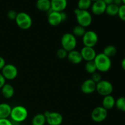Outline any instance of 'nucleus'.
Masks as SVG:
<instances>
[{"mask_svg":"<svg viewBox=\"0 0 125 125\" xmlns=\"http://www.w3.org/2000/svg\"><path fill=\"white\" fill-rule=\"evenodd\" d=\"M50 1L51 9L56 12H63L68 5L67 0H50Z\"/></svg>","mask_w":125,"mask_h":125,"instance_id":"15","label":"nucleus"},{"mask_svg":"<svg viewBox=\"0 0 125 125\" xmlns=\"http://www.w3.org/2000/svg\"><path fill=\"white\" fill-rule=\"evenodd\" d=\"M85 70L89 74H93L95 72H97L96 65L94 61H88L85 64Z\"/></svg>","mask_w":125,"mask_h":125,"instance_id":"25","label":"nucleus"},{"mask_svg":"<svg viewBox=\"0 0 125 125\" xmlns=\"http://www.w3.org/2000/svg\"><path fill=\"white\" fill-rule=\"evenodd\" d=\"M117 15L121 20L125 21V4H122L119 6Z\"/></svg>","mask_w":125,"mask_h":125,"instance_id":"29","label":"nucleus"},{"mask_svg":"<svg viewBox=\"0 0 125 125\" xmlns=\"http://www.w3.org/2000/svg\"><path fill=\"white\" fill-rule=\"evenodd\" d=\"M0 125H13L8 118H0Z\"/></svg>","mask_w":125,"mask_h":125,"instance_id":"32","label":"nucleus"},{"mask_svg":"<svg viewBox=\"0 0 125 125\" xmlns=\"http://www.w3.org/2000/svg\"><path fill=\"white\" fill-rule=\"evenodd\" d=\"M113 4L118 6H120L121 5H122L123 2H122V0H113Z\"/></svg>","mask_w":125,"mask_h":125,"instance_id":"35","label":"nucleus"},{"mask_svg":"<svg viewBox=\"0 0 125 125\" xmlns=\"http://www.w3.org/2000/svg\"><path fill=\"white\" fill-rule=\"evenodd\" d=\"M95 65H96L97 71L100 72L105 73L109 70L112 67V61L110 57L100 52L96 54L94 59Z\"/></svg>","mask_w":125,"mask_h":125,"instance_id":"1","label":"nucleus"},{"mask_svg":"<svg viewBox=\"0 0 125 125\" xmlns=\"http://www.w3.org/2000/svg\"><path fill=\"white\" fill-rule=\"evenodd\" d=\"M74 14L76 15V21L78 25H80L84 28H87L92 22V17L88 10H80L76 8L74 10Z\"/></svg>","mask_w":125,"mask_h":125,"instance_id":"2","label":"nucleus"},{"mask_svg":"<svg viewBox=\"0 0 125 125\" xmlns=\"http://www.w3.org/2000/svg\"><path fill=\"white\" fill-rule=\"evenodd\" d=\"M92 2H94V1H103V0H91Z\"/></svg>","mask_w":125,"mask_h":125,"instance_id":"38","label":"nucleus"},{"mask_svg":"<svg viewBox=\"0 0 125 125\" xmlns=\"http://www.w3.org/2000/svg\"><path fill=\"white\" fill-rule=\"evenodd\" d=\"M10 118L12 120L17 123H21L26 120L28 117V111L23 106H16L12 108Z\"/></svg>","mask_w":125,"mask_h":125,"instance_id":"3","label":"nucleus"},{"mask_svg":"<svg viewBox=\"0 0 125 125\" xmlns=\"http://www.w3.org/2000/svg\"><path fill=\"white\" fill-rule=\"evenodd\" d=\"M117 48L115 46L113 45H108L104 48L103 53L111 58V57H113L117 54Z\"/></svg>","mask_w":125,"mask_h":125,"instance_id":"24","label":"nucleus"},{"mask_svg":"<svg viewBox=\"0 0 125 125\" xmlns=\"http://www.w3.org/2000/svg\"><path fill=\"white\" fill-rule=\"evenodd\" d=\"M107 5L103 1H94L91 6L92 12L96 15H100L105 13Z\"/></svg>","mask_w":125,"mask_h":125,"instance_id":"13","label":"nucleus"},{"mask_svg":"<svg viewBox=\"0 0 125 125\" xmlns=\"http://www.w3.org/2000/svg\"><path fill=\"white\" fill-rule=\"evenodd\" d=\"M32 125H45L46 123V117L43 114H36L32 119Z\"/></svg>","mask_w":125,"mask_h":125,"instance_id":"21","label":"nucleus"},{"mask_svg":"<svg viewBox=\"0 0 125 125\" xmlns=\"http://www.w3.org/2000/svg\"><path fill=\"white\" fill-rule=\"evenodd\" d=\"M5 84H6V79L4 78L2 74L0 73V89H1Z\"/></svg>","mask_w":125,"mask_h":125,"instance_id":"33","label":"nucleus"},{"mask_svg":"<svg viewBox=\"0 0 125 125\" xmlns=\"http://www.w3.org/2000/svg\"><path fill=\"white\" fill-rule=\"evenodd\" d=\"M61 45L62 48L68 52L75 50L77 46L76 37L72 33H65L61 38Z\"/></svg>","mask_w":125,"mask_h":125,"instance_id":"5","label":"nucleus"},{"mask_svg":"<svg viewBox=\"0 0 125 125\" xmlns=\"http://www.w3.org/2000/svg\"><path fill=\"white\" fill-rule=\"evenodd\" d=\"M17 13H18L14 10H10L7 12V16L9 19H10V20H15L16 17L17 16Z\"/></svg>","mask_w":125,"mask_h":125,"instance_id":"31","label":"nucleus"},{"mask_svg":"<svg viewBox=\"0 0 125 125\" xmlns=\"http://www.w3.org/2000/svg\"><path fill=\"white\" fill-rule=\"evenodd\" d=\"M67 58H68V61L73 64H79L80 63H81L83 60L80 51H78L75 50H73L68 52Z\"/></svg>","mask_w":125,"mask_h":125,"instance_id":"16","label":"nucleus"},{"mask_svg":"<svg viewBox=\"0 0 125 125\" xmlns=\"http://www.w3.org/2000/svg\"><path fill=\"white\" fill-rule=\"evenodd\" d=\"M6 64V61H5L4 59L1 57V56H0V70H1L4 68Z\"/></svg>","mask_w":125,"mask_h":125,"instance_id":"34","label":"nucleus"},{"mask_svg":"<svg viewBox=\"0 0 125 125\" xmlns=\"http://www.w3.org/2000/svg\"><path fill=\"white\" fill-rule=\"evenodd\" d=\"M90 79L93 81L95 83L97 84L98 83L101 81V75L99 72H96L95 73H94L93 74H92L91 76V78Z\"/></svg>","mask_w":125,"mask_h":125,"instance_id":"30","label":"nucleus"},{"mask_svg":"<svg viewBox=\"0 0 125 125\" xmlns=\"http://www.w3.org/2000/svg\"><path fill=\"white\" fill-rule=\"evenodd\" d=\"M12 107L7 103L0 104V118H8L10 115Z\"/></svg>","mask_w":125,"mask_h":125,"instance_id":"20","label":"nucleus"},{"mask_svg":"<svg viewBox=\"0 0 125 125\" xmlns=\"http://www.w3.org/2000/svg\"><path fill=\"white\" fill-rule=\"evenodd\" d=\"M80 52L81 54L83 60L85 61L86 62L94 61L96 54H97L96 51L94 48L87 47V46H84L81 49Z\"/></svg>","mask_w":125,"mask_h":125,"instance_id":"12","label":"nucleus"},{"mask_svg":"<svg viewBox=\"0 0 125 125\" xmlns=\"http://www.w3.org/2000/svg\"><path fill=\"white\" fill-rule=\"evenodd\" d=\"M1 74L7 80H13L17 78L18 75V69L13 64H6L4 68L1 70Z\"/></svg>","mask_w":125,"mask_h":125,"instance_id":"10","label":"nucleus"},{"mask_svg":"<svg viewBox=\"0 0 125 125\" xmlns=\"http://www.w3.org/2000/svg\"><path fill=\"white\" fill-rule=\"evenodd\" d=\"M98 42V36L94 31H87L83 37V42L84 46L94 48Z\"/></svg>","mask_w":125,"mask_h":125,"instance_id":"8","label":"nucleus"},{"mask_svg":"<svg viewBox=\"0 0 125 125\" xmlns=\"http://www.w3.org/2000/svg\"><path fill=\"white\" fill-rule=\"evenodd\" d=\"M96 84L91 79H87L82 84L81 87V91L85 94H93L96 91Z\"/></svg>","mask_w":125,"mask_h":125,"instance_id":"14","label":"nucleus"},{"mask_svg":"<svg viewBox=\"0 0 125 125\" xmlns=\"http://www.w3.org/2000/svg\"><path fill=\"white\" fill-rule=\"evenodd\" d=\"M43 114L49 125H61L63 122V117L59 112L46 111Z\"/></svg>","mask_w":125,"mask_h":125,"instance_id":"11","label":"nucleus"},{"mask_svg":"<svg viewBox=\"0 0 125 125\" xmlns=\"http://www.w3.org/2000/svg\"><path fill=\"white\" fill-rule=\"evenodd\" d=\"M15 23L18 28L23 30H28L32 24V20L28 13L21 12L17 13L15 19Z\"/></svg>","mask_w":125,"mask_h":125,"instance_id":"4","label":"nucleus"},{"mask_svg":"<svg viewBox=\"0 0 125 125\" xmlns=\"http://www.w3.org/2000/svg\"><path fill=\"white\" fill-rule=\"evenodd\" d=\"M35 6L39 10L48 12L51 10V1L50 0H37Z\"/></svg>","mask_w":125,"mask_h":125,"instance_id":"19","label":"nucleus"},{"mask_svg":"<svg viewBox=\"0 0 125 125\" xmlns=\"http://www.w3.org/2000/svg\"><path fill=\"white\" fill-rule=\"evenodd\" d=\"M108 112L102 106L95 107L91 113V118L94 122L96 123H101L106 119Z\"/></svg>","mask_w":125,"mask_h":125,"instance_id":"9","label":"nucleus"},{"mask_svg":"<svg viewBox=\"0 0 125 125\" xmlns=\"http://www.w3.org/2000/svg\"><path fill=\"white\" fill-rule=\"evenodd\" d=\"M67 18V15L63 12H59L50 10L48 14V21L52 26H57Z\"/></svg>","mask_w":125,"mask_h":125,"instance_id":"6","label":"nucleus"},{"mask_svg":"<svg viewBox=\"0 0 125 125\" xmlns=\"http://www.w3.org/2000/svg\"><path fill=\"white\" fill-rule=\"evenodd\" d=\"M68 52L67 51H66L65 49L63 48H60L57 50V52H56V54L58 58H59L60 59H64L67 58V56H68Z\"/></svg>","mask_w":125,"mask_h":125,"instance_id":"28","label":"nucleus"},{"mask_svg":"<svg viewBox=\"0 0 125 125\" xmlns=\"http://www.w3.org/2000/svg\"><path fill=\"white\" fill-rule=\"evenodd\" d=\"M115 98L111 95L104 96L102 101V107L107 111L112 109L115 106Z\"/></svg>","mask_w":125,"mask_h":125,"instance_id":"17","label":"nucleus"},{"mask_svg":"<svg viewBox=\"0 0 125 125\" xmlns=\"http://www.w3.org/2000/svg\"></svg>","mask_w":125,"mask_h":125,"instance_id":"40","label":"nucleus"},{"mask_svg":"<svg viewBox=\"0 0 125 125\" xmlns=\"http://www.w3.org/2000/svg\"><path fill=\"white\" fill-rule=\"evenodd\" d=\"M113 90V85L108 81L101 80L96 84V91L101 96L111 95Z\"/></svg>","mask_w":125,"mask_h":125,"instance_id":"7","label":"nucleus"},{"mask_svg":"<svg viewBox=\"0 0 125 125\" xmlns=\"http://www.w3.org/2000/svg\"><path fill=\"white\" fill-rule=\"evenodd\" d=\"M92 4L91 0H79L78 2V9L80 10H88Z\"/></svg>","mask_w":125,"mask_h":125,"instance_id":"23","label":"nucleus"},{"mask_svg":"<svg viewBox=\"0 0 125 125\" xmlns=\"http://www.w3.org/2000/svg\"><path fill=\"white\" fill-rule=\"evenodd\" d=\"M106 5H109L113 4V0H103Z\"/></svg>","mask_w":125,"mask_h":125,"instance_id":"36","label":"nucleus"},{"mask_svg":"<svg viewBox=\"0 0 125 125\" xmlns=\"http://www.w3.org/2000/svg\"><path fill=\"white\" fill-rule=\"evenodd\" d=\"M0 1H1V0H0Z\"/></svg>","mask_w":125,"mask_h":125,"instance_id":"41","label":"nucleus"},{"mask_svg":"<svg viewBox=\"0 0 125 125\" xmlns=\"http://www.w3.org/2000/svg\"><path fill=\"white\" fill-rule=\"evenodd\" d=\"M1 94L5 98L9 99L13 97L15 93L13 87L10 84H5L1 88Z\"/></svg>","mask_w":125,"mask_h":125,"instance_id":"18","label":"nucleus"},{"mask_svg":"<svg viewBox=\"0 0 125 125\" xmlns=\"http://www.w3.org/2000/svg\"><path fill=\"white\" fill-rule=\"evenodd\" d=\"M116 107L119 111L125 112V96H121L115 101Z\"/></svg>","mask_w":125,"mask_h":125,"instance_id":"27","label":"nucleus"},{"mask_svg":"<svg viewBox=\"0 0 125 125\" xmlns=\"http://www.w3.org/2000/svg\"><path fill=\"white\" fill-rule=\"evenodd\" d=\"M118 9H119V6L114 4H111L106 6L105 13H106V14L109 16H115L118 14Z\"/></svg>","mask_w":125,"mask_h":125,"instance_id":"22","label":"nucleus"},{"mask_svg":"<svg viewBox=\"0 0 125 125\" xmlns=\"http://www.w3.org/2000/svg\"><path fill=\"white\" fill-rule=\"evenodd\" d=\"M85 28L80 25H77L73 28V34L76 37H83L85 33Z\"/></svg>","mask_w":125,"mask_h":125,"instance_id":"26","label":"nucleus"},{"mask_svg":"<svg viewBox=\"0 0 125 125\" xmlns=\"http://www.w3.org/2000/svg\"><path fill=\"white\" fill-rule=\"evenodd\" d=\"M121 65H122V69L124 71H125V57L122 60V63H121Z\"/></svg>","mask_w":125,"mask_h":125,"instance_id":"37","label":"nucleus"},{"mask_svg":"<svg viewBox=\"0 0 125 125\" xmlns=\"http://www.w3.org/2000/svg\"><path fill=\"white\" fill-rule=\"evenodd\" d=\"M122 2H123V4H125V0H122Z\"/></svg>","mask_w":125,"mask_h":125,"instance_id":"39","label":"nucleus"}]
</instances>
